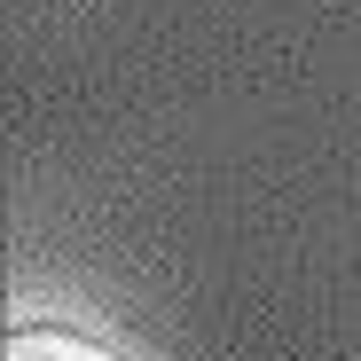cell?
<instances>
[{
	"instance_id": "1",
	"label": "cell",
	"mask_w": 361,
	"mask_h": 361,
	"mask_svg": "<svg viewBox=\"0 0 361 361\" xmlns=\"http://www.w3.org/2000/svg\"><path fill=\"white\" fill-rule=\"evenodd\" d=\"M0 361H126V353H110V345H94L63 322H24V330H8Z\"/></svg>"
}]
</instances>
